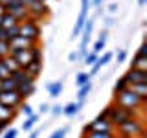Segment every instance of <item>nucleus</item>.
<instances>
[{
    "instance_id": "obj_49",
    "label": "nucleus",
    "mask_w": 147,
    "mask_h": 138,
    "mask_svg": "<svg viewBox=\"0 0 147 138\" xmlns=\"http://www.w3.org/2000/svg\"><path fill=\"white\" fill-rule=\"evenodd\" d=\"M7 2H9V0H0V4H2L4 7H6V4H7Z\"/></svg>"
},
{
    "instance_id": "obj_33",
    "label": "nucleus",
    "mask_w": 147,
    "mask_h": 138,
    "mask_svg": "<svg viewBox=\"0 0 147 138\" xmlns=\"http://www.w3.org/2000/svg\"><path fill=\"white\" fill-rule=\"evenodd\" d=\"M66 133H68V127H61V129H57V131H53L50 138H64Z\"/></svg>"
},
{
    "instance_id": "obj_37",
    "label": "nucleus",
    "mask_w": 147,
    "mask_h": 138,
    "mask_svg": "<svg viewBox=\"0 0 147 138\" xmlns=\"http://www.w3.org/2000/svg\"><path fill=\"white\" fill-rule=\"evenodd\" d=\"M9 123H11V122H7V120H0V136L9 129Z\"/></svg>"
},
{
    "instance_id": "obj_38",
    "label": "nucleus",
    "mask_w": 147,
    "mask_h": 138,
    "mask_svg": "<svg viewBox=\"0 0 147 138\" xmlns=\"http://www.w3.org/2000/svg\"><path fill=\"white\" fill-rule=\"evenodd\" d=\"M53 116H59V114H63V105H53V107H50Z\"/></svg>"
},
{
    "instance_id": "obj_40",
    "label": "nucleus",
    "mask_w": 147,
    "mask_h": 138,
    "mask_svg": "<svg viewBox=\"0 0 147 138\" xmlns=\"http://www.w3.org/2000/svg\"><path fill=\"white\" fill-rule=\"evenodd\" d=\"M50 110V105L48 103H40V107H39V114H44V112H48Z\"/></svg>"
},
{
    "instance_id": "obj_22",
    "label": "nucleus",
    "mask_w": 147,
    "mask_h": 138,
    "mask_svg": "<svg viewBox=\"0 0 147 138\" xmlns=\"http://www.w3.org/2000/svg\"><path fill=\"white\" fill-rule=\"evenodd\" d=\"M90 90H92V83H86V85L79 87V89H77V101L86 99V96L90 94Z\"/></svg>"
},
{
    "instance_id": "obj_47",
    "label": "nucleus",
    "mask_w": 147,
    "mask_h": 138,
    "mask_svg": "<svg viewBox=\"0 0 147 138\" xmlns=\"http://www.w3.org/2000/svg\"><path fill=\"white\" fill-rule=\"evenodd\" d=\"M20 2H22V6H24V7H26V6H28V4H30V2H31V0H20Z\"/></svg>"
},
{
    "instance_id": "obj_21",
    "label": "nucleus",
    "mask_w": 147,
    "mask_h": 138,
    "mask_svg": "<svg viewBox=\"0 0 147 138\" xmlns=\"http://www.w3.org/2000/svg\"><path fill=\"white\" fill-rule=\"evenodd\" d=\"M77 112H79V107H77L76 101H70L68 105H64V107H63V114H66V116H70V118L76 116Z\"/></svg>"
},
{
    "instance_id": "obj_48",
    "label": "nucleus",
    "mask_w": 147,
    "mask_h": 138,
    "mask_svg": "<svg viewBox=\"0 0 147 138\" xmlns=\"http://www.w3.org/2000/svg\"><path fill=\"white\" fill-rule=\"evenodd\" d=\"M145 2L147 0H138V6H145Z\"/></svg>"
},
{
    "instance_id": "obj_20",
    "label": "nucleus",
    "mask_w": 147,
    "mask_h": 138,
    "mask_svg": "<svg viewBox=\"0 0 147 138\" xmlns=\"http://www.w3.org/2000/svg\"><path fill=\"white\" fill-rule=\"evenodd\" d=\"M37 122H39V114L33 112L31 116H28V118H26V122H24V123H22V131H31Z\"/></svg>"
},
{
    "instance_id": "obj_17",
    "label": "nucleus",
    "mask_w": 147,
    "mask_h": 138,
    "mask_svg": "<svg viewBox=\"0 0 147 138\" xmlns=\"http://www.w3.org/2000/svg\"><path fill=\"white\" fill-rule=\"evenodd\" d=\"M131 68H132V70H142V72H147V57H138V55H134Z\"/></svg>"
},
{
    "instance_id": "obj_8",
    "label": "nucleus",
    "mask_w": 147,
    "mask_h": 138,
    "mask_svg": "<svg viewBox=\"0 0 147 138\" xmlns=\"http://www.w3.org/2000/svg\"><path fill=\"white\" fill-rule=\"evenodd\" d=\"M125 81L129 85H136V83H147V72H142V70H132L129 68V72L125 74Z\"/></svg>"
},
{
    "instance_id": "obj_9",
    "label": "nucleus",
    "mask_w": 147,
    "mask_h": 138,
    "mask_svg": "<svg viewBox=\"0 0 147 138\" xmlns=\"http://www.w3.org/2000/svg\"><path fill=\"white\" fill-rule=\"evenodd\" d=\"M9 44H11V50H30L31 46L40 44V43H37V41H31V39H26V37H20V35H18L17 39L9 41Z\"/></svg>"
},
{
    "instance_id": "obj_3",
    "label": "nucleus",
    "mask_w": 147,
    "mask_h": 138,
    "mask_svg": "<svg viewBox=\"0 0 147 138\" xmlns=\"http://www.w3.org/2000/svg\"><path fill=\"white\" fill-rule=\"evenodd\" d=\"M18 35L40 43V24H39V20L28 18V20L20 22V24H18Z\"/></svg>"
},
{
    "instance_id": "obj_5",
    "label": "nucleus",
    "mask_w": 147,
    "mask_h": 138,
    "mask_svg": "<svg viewBox=\"0 0 147 138\" xmlns=\"http://www.w3.org/2000/svg\"><path fill=\"white\" fill-rule=\"evenodd\" d=\"M88 9H90V0H81V11H79V15H77L76 24H74V30H72V37H70V39H76V37L81 35L83 26H85L86 18H88Z\"/></svg>"
},
{
    "instance_id": "obj_18",
    "label": "nucleus",
    "mask_w": 147,
    "mask_h": 138,
    "mask_svg": "<svg viewBox=\"0 0 147 138\" xmlns=\"http://www.w3.org/2000/svg\"><path fill=\"white\" fill-rule=\"evenodd\" d=\"M0 90L2 92H11V90H17V81L13 79L11 76L2 79V85H0Z\"/></svg>"
},
{
    "instance_id": "obj_13",
    "label": "nucleus",
    "mask_w": 147,
    "mask_h": 138,
    "mask_svg": "<svg viewBox=\"0 0 147 138\" xmlns=\"http://www.w3.org/2000/svg\"><path fill=\"white\" fill-rule=\"evenodd\" d=\"M24 70L30 74L33 79H37V77L40 76V72H42V61H31V63L24 68Z\"/></svg>"
},
{
    "instance_id": "obj_30",
    "label": "nucleus",
    "mask_w": 147,
    "mask_h": 138,
    "mask_svg": "<svg viewBox=\"0 0 147 138\" xmlns=\"http://www.w3.org/2000/svg\"><path fill=\"white\" fill-rule=\"evenodd\" d=\"M7 41H13V39H17L18 37V24H15V26H11V28H7Z\"/></svg>"
},
{
    "instance_id": "obj_19",
    "label": "nucleus",
    "mask_w": 147,
    "mask_h": 138,
    "mask_svg": "<svg viewBox=\"0 0 147 138\" xmlns=\"http://www.w3.org/2000/svg\"><path fill=\"white\" fill-rule=\"evenodd\" d=\"M2 63H4V66H6L11 74H13V72H17L18 68H20V66H18V63L11 57V55H6V57H2Z\"/></svg>"
},
{
    "instance_id": "obj_39",
    "label": "nucleus",
    "mask_w": 147,
    "mask_h": 138,
    "mask_svg": "<svg viewBox=\"0 0 147 138\" xmlns=\"http://www.w3.org/2000/svg\"><path fill=\"white\" fill-rule=\"evenodd\" d=\"M116 59H118V63H123L127 59V52L125 50H118V55H116Z\"/></svg>"
},
{
    "instance_id": "obj_45",
    "label": "nucleus",
    "mask_w": 147,
    "mask_h": 138,
    "mask_svg": "<svg viewBox=\"0 0 147 138\" xmlns=\"http://www.w3.org/2000/svg\"><path fill=\"white\" fill-rule=\"evenodd\" d=\"M39 135H40V131H39V129H35V131L30 133V136H28V138H39Z\"/></svg>"
},
{
    "instance_id": "obj_12",
    "label": "nucleus",
    "mask_w": 147,
    "mask_h": 138,
    "mask_svg": "<svg viewBox=\"0 0 147 138\" xmlns=\"http://www.w3.org/2000/svg\"><path fill=\"white\" fill-rule=\"evenodd\" d=\"M107 39H109V31L107 30H101V33H99V39L96 41V44H94V48H92V52L94 53H101L105 50V44H107Z\"/></svg>"
},
{
    "instance_id": "obj_46",
    "label": "nucleus",
    "mask_w": 147,
    "mask_h": 138,
    "mask_svg": "<svg viewBox=\"0 0 147 138\" xmlns=\"http://www.w3.org/2000/svg\"><path fill=\"white\" fill-rule=\"evenodd\" d=\"M4 15H6V7L0 4V17H4Z\"/></svg>"
},
{
    "instance_id": "obj_2",
    "label": "nucleus",
    "mask_w": 147,
    "mask_h": 138,
    "mask_svg": "<svg viewBox=\"0 0 147 138\" xmlns=\"http://www.w3.org/2000/svg\"><path fill=\"white\" fill-rule=\"evenodd\" d=\"M114 131H118L119 136H123V138H144L145 136V125H144V120H140V118L127 120L125 123H121Z\"/></svg>"
},
{
    "instance_id": "obj_23",
    "label": "nucleus",
    "mask_w": 147,
    "mask_h": 138,
    "mask_svg": "<svg viewBox=\"0 0 147 138\" xmlns=\"http://www.w3.org/2000/svg\"><path fill=\"white\" fill-rule=\"evenodd\" d=\"M81 138H116L114 133H83Z\"/></svg>"
},
{
    "instance_id": "obj_14",
    "label": "nucleus",
    "mask_w": 147,
    "mask_h": 138,
    "mask_svg": "<svg viewBox=\"0 0 147 138\" xmlns=\"http://www.w3.org/2000/svg\"><path fill=\"white\" fill-rule=\"evenodd\" d=\"M17 112H18V110L9 109L7 105L0 103V120H7V122H13V118L17 116Z\"/></svg>"
},
{
    "instance_id": "obj_27",
    "label": "nucleus",
    "mask_w": 147,
    "mask_h": 138,
    "mask_svg": "<svg viewBox=\"0 0 147 138\" xmlns=\"http://www.w3.org/2000/svg\"><path fill=\"white\" fill-rule=\"evenodd\" d=\"M125 89H129V83L125 81V77H119V79L116 81V85H114V94H118V92H123Z\"/></svg>"
},
{
    "instance_id": "obj_34",
    "label": "nucleus",
    "mask_w": 147,
    "mask_h": 138,
    "mask_svg": "<svg viewBox=\"0 0 147 138\" xmlns=\"http://www.w3.org/2000/svg\"><path fill=\"white\" fill-rule=\"evenodd\" d=\"M18 109H20V112H22V114H26V116H31V114H33V109H31V105H28L26 101H24V103H22Z\"/></svg>"
},
{
    "instance_id": "obj_44",
    "label": "nucleus",
    "mask_w": 147,
    "mask_h": 138,
    "mask_svg": "<svg viewBox=\"0 0 147 138\" xmlns=\"http://www.w3.org/2000/svg\"><path fill=\"white\" fill-rule=\"evenodd\" d=\"M68 61H70V63H76V61H77V52L68 53Z\"/></svg>"
},
{
    "instance_id": "obj_26",
    "label": "nucleus",
    "mask_w": 147,
    "mask_h": 138,
    "mask_svg": "<svg viewBox=\"0 0 147 138\" xmlns=\"http://www.w3.org/2000/svg\"><path fill=\"white\" fill-rule=\"evenodd\" d=\"M20 7H24L20 0H9L6 4V13H13V11H17V9H20Z\"/></svg>"
},
{
    "instance_id": "obj_28",
    "label": "nucleus",
    "mask_w": 147,
    "mask_h": 138,
    "mask_svg": "<svg viewBox=\"0 0 147 138\" xmlns=\"http://www.w3.org/2000/svg\"><path fill=\"white\" fill-rule=\"evenodd\" d=\"M11 53V44L7 41H0V57H6Z\"/></svg>"
},
{
    "instance_id": "obj_25",
    "label": "nucleus",
    "mask_w": 147,
    "mask_h": 138,
    "mask_svg": "<svg viewBox=\"0 0 147 138\" xmlns=\"http://www.w3.org/2000/svg\"><path fill=\"white\" fill-rule=\"evenodd\" d=\"M15 24H18V22L15 20V17H13L11 13H6V15L2 17V28H4V30H7V28H11Z\"/></svg>"
},
{
    "instance_id": "obj_4",
    "label": "nucleus",
    "mask_w": 147,
    "mask_h": 138,
    "mask_svg": "<svg viewBox=\"0 0 147 138\" xmlns=\"http://www.w3.org/2000/svg\"><path fill=\"white\" fill-rule=\"evenodd\" d=\"M83 133H114V127L107 120V116L103 112H99L90 123H86L83 127Z\"/></svg>"
},
{
    "instance_id": "obj_52",
    "label": "nucleus",
    "mask_w": 147,
    "mask_h": 138,
    "mask_svg": "<svg viewBox=\"0 0 147 138\" xmlns=\"http://www.w3.org/2000/svg\"><path fill=\"white\" fill-rule=\"evenodd\" d=\"M0 59H2V57H0Z\"/></svg>"
},
{
    "instance_id": "obj_42",
    "label": "nucleus",
    "mask_w": 147,
    "mask_h": 138,
    "mask_svg": "<svg viewBox=\"0 0 147 138\" xmlns=\"http://www.w3.org/2000/svg\"><path fill=\"white\" fill-rule=\"evenodd\" d=\"M112 24H114V18H112V17H107V18H105V30H107V28H110Z\"/></svg>"
},
{
    "instance_id": "obj_41",
    "label": "nucleus",
    "mask_w": 147,
    "mask_h": 138,
    "mask_svg": "<svg viewBox=\"0 0 147 138\" xmlns=\"http://www.w3.org/2000/svg\"><path fill=\"white\" fill-rule=\"evenodd\" d=\"M90 6L98 7V11L101 9V6H103V0H90Z\"/></svg>"
},
{
    "instance_id": "obj_51",
    "label": "nucleus",
    "mask_w": 147,
    "mask_h": 138,
    "mask_svg": "<svg viewBox=\"0 0 147 138\" xmlns=\"http://www.w3.org/2000/svg\"><path fill=\"white\" fill-rule=\"evenodd\" d=\"M0 85H2V79H0Z\"/></svg>"
},
{
    "instance_id": "obj_16",
    "label": "nucleus",
    "mask_w": 147,
    "mask_h": 138,
    "mask_svg": "<svg viewBox=\"0 0 147 138\" xmlns=\"http://www.w3.org/2000/svg\"><path fill=\"white\" fill-rule=\"evenodd\" d=\"M129 89L134 92L136 96H140L142 99H147V83H136V85H129Z\"/></svg>"
},
{
    "instance_id": "obj_10",
    "label": "nucleus",
    "mask_w": 147,
    "mask_h": 138,
    "mask_svg": "<svg viewBox=\"0 0 147 138\" xmlns=\"http://www.w3.org/2000/svg\"><path fill=\"white\" fill-rule=\"evenodd\" d=\"M11 77L17 81V87H18V85H26V83H35V79L24 70V68H18L17 72H13V74H11Z\"/></svg>"
},
{
    "instance_id": "obj_29",
    "label": "nucleus",
    "mask_w": 147,
    "mask_h": 138,
    "mask_svg": "<svg viewBox=\"0 0 147 138\" xmlns=\"http://www.w3.org/2000/svg\"><path fill=\"white\" fill-rule=\"evenodd\" d=\"M98 57L99 55L98 53H94V52H90V53H86L85 57H83V61H85V64H88V66H92L96 61H98Z\"/></svg>"
},
{
    "instance_id": "obj_15",
    "label": "nucleus",
    "mask_w": 147,
    "mask_h": 138,
    "mask_svg": "<svg viewBox=\"0 0 147 138\" xmlns=\"http://www.w3.org/2000/svg\"><path fill=\"white\" fill-rule=\"evenodd\" d=\"M46 90H48V94L52 96V98H57V96H61V92H63V81L48 83V85H46Z\"/></svg>"
},
{
    "instance_id": "obj_24",
    "label": "nucleus",
    "mask_w": 147,
    "mask_h": 138,
    "mask_svg": "<svg viewBox=\"0 0 147 138\" xmlns=\"http://www.w3.org/2000/svg\"><path fill=\"white\" fill-rule=\"evenodd\" d=\"M90 79H92V77L88 76V72H79V74H77V77H76L77 89H79V87H83V85H86V83H90Z\"/></svg>"
},
{
    "instance_id": "obj_50",
    "label": "nucleus",
    "mask_w": 147,
    "mask_h": 138,
    "mask_svg": "<svg viewBox=\"0 0 147 138\" xmlns=\"http://www.w3.org/2000/svg\"><path fill=\"white\" fill-rule=\"evenodd\" d=\"M0 28H2V17H0Z\"/></svg>"
},
{
    "instance_id": "obj_36",
    "label": "nucleus",
    "mask_w": 147,
    "mask_h": 138,
    "mask_svg": "<svg viewBox=\"0 0 147 138\" xmlns=\"http://www.w3.org/2000/svg\"><path fill=\"white\" fill-rule=\"evenodd\" d=\"M136 55H138V57H147V44H145V41L140 44V48H138Z\"/></svg>"
},
{
    "instance_id": "obj_7",
    "label": "nucleus",
    "mask_w": 147,
    "mask_h": 138,
    "mask_svg": "<svg viewBox=\"0 0 147 138\" xmlns=\"http://www.w3.org/2000/svg\"><path fill=\"white\" fill-rule=\"evenodd\" d=\"M0 103L7 105L9 109H18L22 103H24V99L20 98V94H18L17 90H11V92H2L0 90Z\"/></svg>"
},
{
    "instance_id": "obj_11",
    "label": "nucleus",
    "mask_w": 147,
    "mask_h": 138,
    "mask_svg": "<svg viewBox=\"0 0 147 138\" xmlns=\"http://www.w3.org/2000/svg\"><path fill=\"white\" fill-rule=\"evenodd\" d=\"M17 92L20 94V98L28 101V98L30 96H33L35 94V83H26V85H18L17 87Z\"/></svg>"
},
{
    "instance_id": "obj_6",
    "label": "nucleus",
    "mask_w": 147,
    "mask_h": 138,
    "mask_svg": "<svg viewBox=\"0 0 147 138\" xmlns=\"http://www.w3.org/2000/svg\"><path fill=\"white\" fill-rule=\"evenodd\" d=\"M26 9H28V13H30V18H33V20H40V18L50 15L48 6H46L44 2H40V0H31L26 6Z\"/></svg>"
},
{
    "instance_id": "obj_43",
    "label": "nucleus",
    "mask_w": 147,
    "mask_h": 138,
    "mask_svg": "<svg viewBox=\"0 0 147 138\" xmlns=\"http://www.w3.org/2000/svg\"><path fill=\"white\" fill-rule=\"evenodd\" d=\"M116 11H118V4L116 2L109 4V13H116Z\"/></svg>"
},
{
    "instance_id": "obj_31",
    "label": "nucleus",
    "mask_w": 147,
    "mask_h": 138,
    "mask_svg": "<svg viewBox=\"0 0 147 138\" xmlns=\"http://www.w3.org/2000/svg\"><path fill=\"white\" fill-rule=\"evenodd\" d=\"M110 59H112V53L107 52V53L101 55V57H98V63L101 64V66H105V64H109V63H110Z\"/></svg>"
},
{
    "instance_id": "obj_32",
    "label": "nucleus",
    "mask_w": 147,
    "mask_h": 138,
    "mask_svg": "<svg viewBox=\"0 0 147 138\" xmlns=\"http://www.w3.org/2000/svg\"><path fill=\"white\" fill-rule=\"evenodd\" d=\"M18 136V129L17 127H9L6 133L2 135V138H17Z\"/></svg>"
},
{
    "instance_id": "obj_35",
    "label": "nucleus",
    "mask_w": 147,
    "mask_h": 138,
    "mask_svg": "<svg viewBox=\"0 0 147 138\" xmlns=\"http://www.w3.org/2000/svg\"><path fill=\"white\" fill-rule=\"evenodd\" d=\"M9 76H11V72H9L6 66H4L2 59H0V79H6V77H9Z\"/></svg>"
},
{
    "instance_id": "obj_1",
    "label": "nucleus",
    "mask_w": 147,
    "mask_h": 138,
    "mask_svg": "<svg viewBox=\"0 0 147 138\" xmlns=\"http://www.w3.org/2000/svg\"><path fill=\"white\" fill-rule=\"evenodd\" d=\"M112 103H116L118 107L129 109V110H136V109H140V107H145L147 99H142L140 96H136L131 89H125L123 92H118V94H114Z\"/></svg>"
},
{
    "instance_id": "obj_53",
    "label": "nucleus",
    "mask_w": 147,
    "mask_h": 138,
    "mask_svg": "<svg viewBox=\"0 0 147 138\" xmlns=\"http://www.w3.org/2000/svg\"><path fill=\"white\" fill-rule=\"evenodd\" d=\"M121 138H123V136H121Z\"/></svg>"
}]
</instances>
